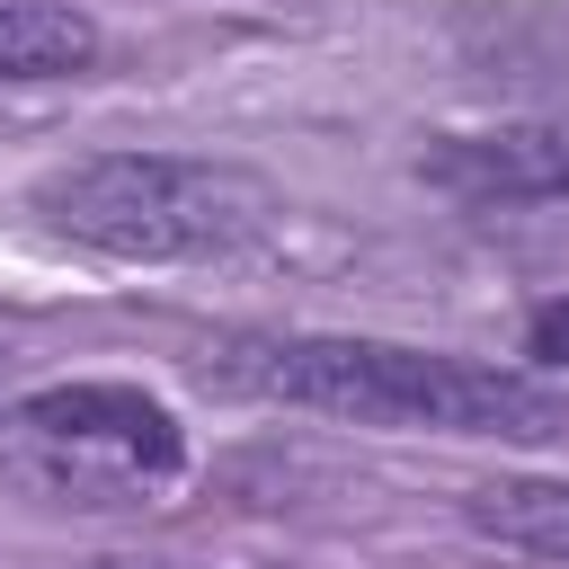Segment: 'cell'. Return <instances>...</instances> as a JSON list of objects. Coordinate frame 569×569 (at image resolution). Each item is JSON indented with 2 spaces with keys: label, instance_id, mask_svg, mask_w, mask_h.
Wrapping results in <instances>:
<instances>
[{
  "label": "cell",
  "instance_id": "cell-1",
  "mask_svg": "<svg viewBox=\"0 0 569 569\" xmlns=\"http://www.w3.org/2000/svg\"><path fill=\"white\" fill-rule=\"evenodd\" d=\"M204 382L311 418H356L391 436H507L542 445L569 427V400L542 391L516 365H471L400 338H347V329H222L204 338Z\"/></svg>",
  "mask_w": 569,
  "mask_h": 569
},
{
  "label": "cell",
  "instance_id": "cell-2",
  "mask_svg": "<svg viewBox=\"0 0 569 569\" xmlns=\"http://www.w3.org/2000/svg\"><path fill=\"white\" fill-rule=\"evenodd\" d=\"M27 204L98 258L124 267H196V258H231L276 222V187L231 169V160H196V151H80L62 169H44L27 187Z\"/></svg>",
  "mask_w": 569,
  "mask_h": 569
},
{
  "label": "cell",
  "instance_id": "cell-3",
  "mask_svg": "<svg viewBox=\"0 0 569 569\" xmlns=\"http://www.w3.org/2000/svg\"><path fill=\"white\" fill-rule=\"evenodd\" d=\"M9 418L53 445V453H89V462H116L124 480H169L187 462V436L169 418V400L133 391V382H53V391H27L9 400Z\"/></svg>",
  "mask_w": 569,
  "mask_h": 569
},
{
  "label": "cell",
  "instance_id": "cell-4",
  "mask_svg": "<svg viewBox=\"0 0 569 569\" xmlns=\"http://www.w3.org/2000/svg\"><path fill=\"white\" fill-rule=\"evenodd\" d=\"M418 178L471 213L489 204H560L569 196V116H525L489 133H445L418 151Z\"/></svg>",
  "mask_w": 569,
  "mask_h": 569
},
{
  "label": "cell",
  "instance_id": "cell-5",
  "mask_svg": "<svg viewBox=\"0 0 569 569\" xmlns=\"http://www.w3.org/2000/svg\"><path fill=\"white\" fill-rule=\"evenodd\" d=\"M98 44L107 36L80 0H0V80H80Z\"/></svg>",
  "mask_w": 569,
  "mask_h": 569
},
{
  "label": "cell",
  "instance_id": "cell-6",
  "mask_svg": "<svg viewBox=\"0 0 569 569\" xmlns=\"http://www.w3.org/2000/svg\"><path fill=\"white\" fill-rule=\"evenodd\" d=\"M462 516H471L489 542L525 551V560H569V480H533V471L480 480V489L462 498Z\"/></svg>",
  "mask_w": 569,
  "mask_h": 569
},
{
  "label": "cell",
  "instance_id": "cell-7",
  "mask_svg": "<svg viewBox=\"0 0 569 569\" xmlns=\"http://www.w3.org/2000/svg\"><path fill=\"white\" fill-rule=\"evenodd\" d=\"M525 356H542V365H569V302H542V311L525 320Z\"/></svg>",
  "mask_w": 569,
  "mask_h": 569
},
{
  "label": "cell",
  "instance_id": "cell-8",
  "mask_svg": "<svg viewBox=\"0 0 569 569\" xmlns=\"http://www.w3.org/2000/svg\"><path fill=\"white\" fill-rule=\"evenodd\" d=\"M0 418H9V382H0Z\"/></svg>",
  "mask_w": 569,
  "mask_h": 569
}]
</instances>
